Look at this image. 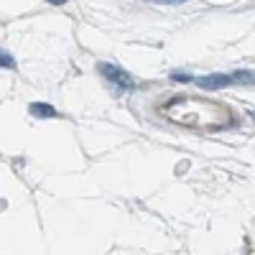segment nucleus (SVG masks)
Instances as JSON below:
<instances>
[{
    "label": "nucleus",
    "mask_w": 255,
    "mask_h": 255,
    "mask_svg": "<svg viewBox=\"0 0 255 255\" xmlns=\"http://www.w3.org/2000/svg\"><path fill=\"white\" fill-rule=\"evenodd\" d=\"M163 115L171 118L174 123L181 125H197V128H207V125H225L230 120V113L222 108L220 102H207L199 97H179L174 102L163 105Z\"/></svg>",
    "instance_id": "f257e3e1"
},
{
    "label": "nucleus",
    "mask_w": 255,
    "mask_h": 255,
    "mask_svg": "<svg viewBox=\"0 0 255 255\" xmlns=\"http://www.w3.org/2000/svg\"><path fill=\"white\" fill-rule=\"evenodd\" d=\"M238 82V74H212V77H199L197 84L204 90H220V87H227V84Z\"/></svg>",
    "instance_id": "7ed1b4c3"
},
{
    "label": "nucleus",
    "mask_w": 255,
    "mask_h": 255,
    "mask_svg": "<svg viewBox=\"0 0 255 255\" xmlns=\"http://www.w3.org/2000/svg\"><path fill=\"white\" fill-rule=\"evenodd\" d=\"M51 5H61V3H67V0H49Z\"/></svg>",
    "instance_id": "0eeeda50"
},
{
    "label": "nucleus",
    "mask_w": 255,
    "mask_h": 255,
    "mask_svg": "<svg viewBox=\"0 0 255 255\" xmlns=\"http://www.w3.org/2000/svg\"><path fill=\"white\" fill-rule=\"evenodd\" d=\"M100 74L108 79V82H113L115 87H120V90H133L135 87V82H133V77L128 74V72H123V69H118L115 64H100Z\"/></svg>",
    "instance_id": "f03ea898"
},
{
    "label": "nucleus",
    "mask_w": 255,
    "mask_h": 255,
    "mask_svg": "<svg viewBox=\"0 0 255 255\" xmlns=\"http://www.w3.org/2000/svg\"><path fill=\"white\" fill-rule=\"evenodd\" d=\"M31 115H36V118H54L56 110L51 108V105H46V102H33L31 105Z\"/></svg>",
    "instance_id": "20e7f679"
},
{
    "label": "nucleus",
    "mask_w": 255,
    "mask_h": 255,
    "mask_svg": "<svg viewBox=\"0 0 255 255\" xmlns=\"http://www.w3.org/2000/svg\"><path fill=\"white\" fill-rule=\"evenodd\" d=\"M0 64H3V67H8V69H10V67H13V56L3 51V54H0Z\"/></svg>",
    "instance_id": "39448f33"
},
{
    "label": "nucleus",
    "mask_w": 255,
    "mask_h": 255,
    "mask_svg": "<svg viewBox=\"0 0 255 255\" xmlns=\"http://www.w3.org/2000/svg\"><path fill=\"white\" fill-rule=\"evenodd\" d=\"M151 3H184V0H151Z\"/></svg>",
    "instance_id": "423d86ee"
}]
</instances>
